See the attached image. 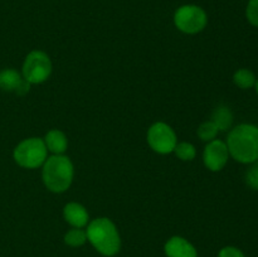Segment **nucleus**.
I'll return each mask as SVG.
<instances>
[{
    "instance_id": "16",
    "label": "nucleus",
    "mask_w": 258,
    "mask_h": 257,
    "mask_svg": "<svg viewBox=\"0 0 258 257\" xmlns=\"http://www.w3.org/2000/svg\"><path fill=\"white\" fill-rule=\"evenodd\" d=\"M218 127H217L216 123L212 120L206 121V122L202 123L198 127V131H197L199 139H202L203 141H207V143L214 140V139L217 138V135H218Z\"/></svg>"
},
{
    "instance_id": "19",
    "label": "nucleus",
    "mask_w": 258,
    "mask_h": 257,
    "mask_svg": "<svg viewBox=\"0 0 258 257\" xmlns=\"http://www.w3.org/2000/svg\"><path fill=\"white\" fill-rule=\"evenodd\" d=\"M246 18L249 24L258 28V0H248L246 7Z\"/></svg>"
},
{
    "instance_id": "1",
    "label": "nucleus",
    "mask_w": 258,
    "mask_h": 257,
    "mask_svg": "<svg viewBox=\"0 0 258 257\" xmlns=\"http://www.w3.org/2000/svg\"><path fill=\"white\" fill-rule=\"evenodd\" d=\"M229 156L241 164L251 165L258 160V126L241 123L229 131L227 136Z\"/></svg>"
},
{
    "instance_id": "15",
    "label": "nucleus",
    "mask_w": 258,
    "mask_h": 257,
    "mask_svg": "<svg viewBox=\"0 0 258 257\" xmlns=\"http://www.w3.org/2000/svg\"><path fill=\"white\" fill-rule=\"evenodd\" d=\"M174 153L183 161H191L197 156V150L194 148V145L190 143H186V141L176 144L175 149H174Z\"/></svg>"
},
{
    "instance_id": "20",
    "label": "nucleus",
    "mask_w": 258,
    "mask_h": 257,
    "mask_svg": "<svg viewBox=\"0 0 258 257\" xmlns=\"http://www.w3.org/2000/svg\"><path fill=\"white\" fill-rule=\"evenodd\" d=\"M218 257H246L243 252L233 246H227L219 251Z\"/></svg>"
},
{
    "instance_id": "4",
    "label": "nucleus",
    "mask_w": 258,
    "mask_h": 257,
    "mask_svg": "<svg viewBox=\"0 0 258 257\" xmlns=\"http://www.w3.org/2000/svg\"><path fill=\"white\" fill-rule=\"evenodd\" d=\"M48 149L44 140L39 138H29L23 140L14 149V160L18 165L27 169L39 168L47 160Z\"/></svg>"
},
{
    "instance_id": "6",
    "label": "nucleus",
    "mask_w": 258,
    "mask_h": 257,
    "mask_svg": "<svg viewBox=\"0 0 258 257\" xmlns=\"http://www.w3.org/2000/svg\"><path fill=\"white\" fill-rule=\"evenodd\" d=\"M23 77L30 85L43 83L52 73V62L47 53L42 50H32L23 63Z\"/></svg>"
},
{
    "instance_id": "5",
    "label": "nucleus",
    "mask_w": 258,
    "mask_h": 257,
    "mask_svg": "<svg viewBox=\"0 0 258 257\" xmlns=\"http://www.w3.org/2000/svg\"><path fill=\"white\" fill-rule=\"evenodd\" d=\"M174 24L185 34H197L208 24V15L203 8L194 4L181 5L175 10Z\"/></svg>"
},
{
    "instance_id": "11",
    "label": "nucleus",
    "mask_w": 258,
    "mask_h": 257,
    "mask_svg": "<svg viewBox=\"0 0 258 257\" xmlns=\"http://www.w3.org/2000/svg\"><path fill=\"white\" fill-rule=\"evenodd\" d=\"M63 216L66 221L75 228H82L87 226L88 219H90L87 209L82 204L76 203V202L66 204L63 208Z\"/></svg>"
},
{
    "instance_id": "10",
    "label": "nucleus",
    "mask_w": 258,
    "mask_h": 257,
    "mask_svg": "<svg viewBox=\"0 0 258 257\" xmlns=\"http://www.w3.org/2000/svg\"><path fill=\"white\" fill-rule=\"evenodd\" d=\"M164 249L168 257H198L193 244L179 236L171 237L165 243Z\"/></svg>"
},
{
    "instance_id": "14",
    "label": "nucleus",
    "mask_w": 258,
    "mask_h": 257,
    "mask_svg": "<svg viewBox=\"0 0 258 257\" xmlns=\"http://www.w3.org/2000/svg\"><path fill=\"white\" fill-rule=\"evenodd\" d=\"M257 77L251 70L248 68H239L234 72L233 75V82L241 90H249L253 88L256 85Z\"/></svg>"
},
{
    "instance_id": "7",
    "label": "nucleus",
    "mask_w": 258,
    "mask_h": 257,
    "mask_svg": "<svg viewBox=\"0 0 258 257\" xmlns=\"http://www.w3.org/2000/svg\"><path fill=\"white\" fill-rule=\"evenodd\" d=\"M148 143L155 153L170 154L178 144L175 133L165 122H155L148 131Z\"/></svg>"
},
{
    "instance_id": "17",
    "label": "nucleus",
    "mask_w": 258,
    "mask_h": 257,
    "mask_svg": "<svg viewBox=\"0 0 258 257\" xmlns=\"http://www.w3.org/2000/svg\"><path fill=\"white\" fill-rule=\"evenodd\" d=\"M87 241V233L81 228H73L68 231L64 236L66 244L71 247H80Z\"/></svg>"
},
{
    "instance_id": "12",
    "label": "nucleus",
    "mask_w": 258,
    "mask_h": 257,
    "mask_svg": "<svg viewBox=\"0 0 258 257\" xmlns=\"http://www.w3.org/2000/svg\"><path fill=\"white\" fill-rule=\"evenodd\" d=\"M44 144L48 150L54 155H62L68 148L67 136L63 131L58 130V128L48 131L44 138Z\"/></svg>"
},
{
    "instance_id": "21",
    "label": "nucleus",
    "mask_w": 258,
    "mask_h": 257,
    "mask_svg": "<svg viewBox=\"0 0 258 257\" xmlns=\"http://www.w3.org/2000/svg\"><path fill=\"white\" fill-rule=\"evenodd\" d=\"M254 90H256V92L258 95V77H257V81H256V85H254Z\"/></svg>"
},
{
    "instance_id": "13",
    "label": "nucleus",
    "mask_w": 258,
    "mask_h": 257,
    "mask_svg": "<svg viewBox=\"0 0 258 257\" xmlns=\"http://www.w3.org/2000/svg\"><path fill=\"white\" fill-rule=\"evenodd\" d=\"M212 121L216 123L219 131H228L233 123V112L226 105H219L216 107L212 115Z\"/></svg>"
},
{
    "instance_id": "18",
    "label": "nucleus",
    "mask_w": 258,
    "mask_h": 257,
    "mask_svg": "<svg viewBox=\"0 0 258 257\" xmlns=\"http://www.w3.org/2000/svg\"><path fill=\"white\" fill-rule=\"evenodd\" d=\"M244 181L253 190L258 191V160L251 164L244 175Z\"/></svg>"
},
{
    "instance_id": "2",
    "label": "nucleus",
    "mask_w": 258,
    "mask_h": 257,
    "mask_svg": "<svg viewBox=\"0 0 258 257\" xmlns=\"http://www.w3.org/2000/svg\"><path fill=\"white\" fill-rule=\"evenodd\" d=\"M87 239L103 256H115L121 247L120 234L112 221L105 217L96 218L88 224Z\"/></svg>"
},
{
    "instance_id": "3",
    "label": "nucleus",
    "mask_w": 258,
    "mask_h": 257,
    "mask_svg": "<svg viewBox=\"0 0 258 257\" xmlns=\"http://www.w3.org/2000/svg\"><path fill=\"white\" fill-rule=\"evenodd\" d=\"M73 164L68 156L53 155L43 164L42 178L44 185L53 193H63L73 180Z\"/></svg>"
},
{
    "instance_id": "9",
    "label": "nucleus",
    "mask_w": 258,
    "mask_h": 257,
    "mask_svg": "<svg viewBox=\"0 0 258 257\" xmlns=\"http://www.w3.org/2000/svg\"><path fill=\"white\" fill-rule=\"evenodd\" d=\"M0 90L15 92L18 96H25L30 90V83L24 80L18 71L7 68L0 72Z\"/></svg>"
},
{
    "instance_id": "8",
    "label": "nucleus",
    "mask_w": 258,
    "mask_h": 257,
    "mask_svg": "<svg viewBox=\"0 0 258 257\" xmlns=\"http://www.w3.org/2000/svg\"><path fill=\"white\" fill-rule=\"evenodd\" d=\"M229 159V151L223 140L214 139L209 141L204 148V165L211 171H221L227 165Z\"/></svg>"
}]
</instances>
